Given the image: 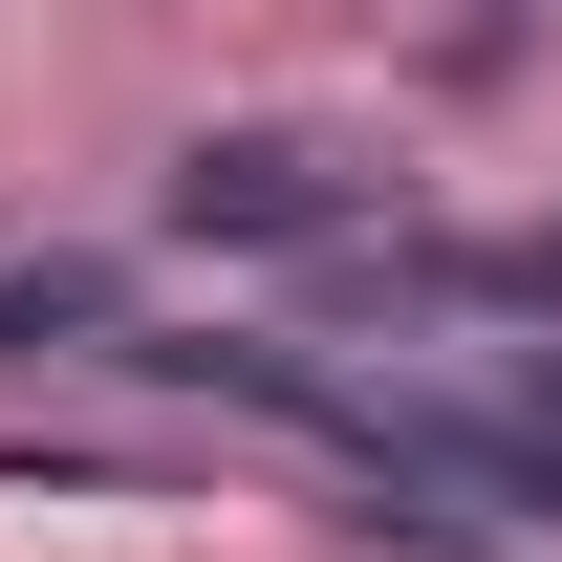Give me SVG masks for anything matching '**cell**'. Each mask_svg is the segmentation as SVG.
<instances>
[{
	"label": "cell",
	"instance_id": "obj_1",
	"mask_svg": "<svg viewBox=\"0 0 562 562\" xmlns=\"http://www.w3.org/2000/svg\"><path fill=\"white\" fill-rule=\"evenodd\" d=\"M347 216H368V151H325V131L173 151V238H347Z\"/></svg>",
	"mask_w": 562,
	"mask_h": 562
}]
</instances>
